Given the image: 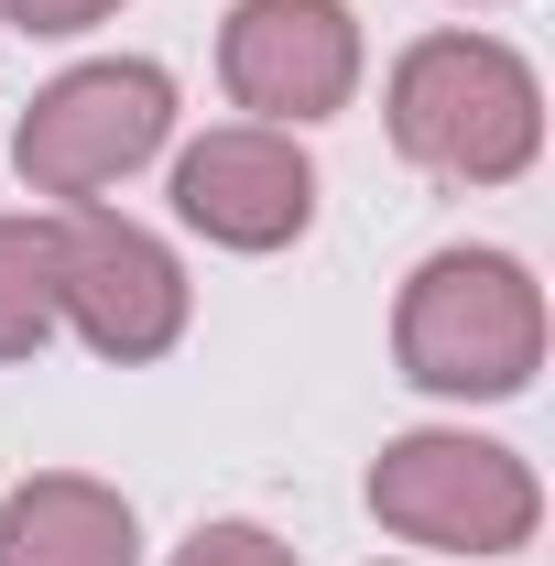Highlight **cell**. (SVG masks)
Returning <instances> with one entry per match:
<instances>
[{
    "label": "cell",
    "instance_id": "6",
    "mask_svg": "<svg viewBox=\"0 0 555 566\" xmlns=\"http://www.w3.org/2000/svg\"><path fill=\"white\" fill-rule=\"evenodd\" d=\"M218 76L240 109H262V132L283 120H327L359 87V22L338 0H240L218 33Z\"/></svg>",
    "mask_w": 555,
    "mask_h": 566
},
{
    "label": "cell",
    "instance_id": "11",
    "mask_svg": "<svg viewBox=\"0 0 555 566\" xmlns=\"http://www.w3.org/2000/svg\"><path fill=\"white\" fill-rule=\"evenodd\" d=\"M0 11H11L22 33H87V22H109L121 0H0Z\"/></svg>",
    "mask_w": 555,
    "mask_h": 566
},
{
    "label": "cell",
    "instance_id": "2",
    "mask_svg": "<svg viewBox=\"0 0 555 566\" xmlns=\"http://www.w3.org/2000/svg\"><path fill=\"white\" fill-rule=\"evenodd\" d=\"M392 359L425 392H458V403H490V392H523L545 370V294L512 251H436L415 283H404V316H392Z\"/></svg>",
    "mask_w": 555,
    "mask_h": 566
},
{
    "label": "cell",
    "instance_id": "8",
    "mask_svg": "<svg viewBox=\"0 0 555 566\" xmlns=\"http://www.w3.org/2000/svg\"><path fill=\"white\" fill-rule=\"evenodd\" d=\"M0 566H142L132 501L98 480H22L0 512Z\"/></svg>",
    "mask_w": 555,
    "mask_h": 566
},
{
    "label": "cell",
    "instance_id": "1",
    "mask_svg": "<svg viewBox=\"0 0 555 566\" xmlns=\"http://www.w3.org/2000/svg\"><path fill=\"white\" fill-rule=\"evenodd\" d=\"M392 142L447 186H512L545 142V87L490 33H425L392 66Z\"/></svg>",
    "mask_w": 555,
    "mask_h": 566
},
{
    "label": "cell",
    "instance_id": "10",
    "mask_svg": "<svg viewBox=\"0 0 555 566\" xmlns=\"http://www.w3.org/2000/svg\"><path fill=\"white\" fill-rule=\"evenodd\" d=\"M175 566H294V545H273L262 523H197L175 545Z\"/></svg>",
    "mask_w": 555,
    "mask_h": 566
},
{
    "label": "cell",
    "instance_id": "5",
    "mask_svg": "<svg viewBox=\"0 0 555 566\" xmlns=\"http://www.w3.org/2000/svg\"><path fill=\"white\" fill-rule=\"evenodd\" d=\"M55 316L98 359H164L186 338V273L153 229L109 208H66L55 218Z\"/></svg>",
    "mask_w": 555,
    "mask_h": 566
},
{
    "label": "cell",
    "instance_id": "3",
    "mask_svg": "<svg viewBox=\"0 0 555 566\" xmlns=\"http://www.w3.org/2000/svg\"><path fill=\"white\" fill-rule=\"evenodd\" d=\"M164 132H175V76L142 66V55H109V66L55 76V87L22 109L11 164H22V186H33V197L87 208L98 186H121V175H132L142 153H164Z\"/></svg>",
    "mask_w": 555,
    "mask_h": 566
},
{
    "label": "cell",
    "instance_id": "4",
    "mask_svg": "<svg viewBox=\"0 0 555 566\" xmlns=\"http://www.w3.org/2000/svg\"><path fill=\"white\" fill-rule=\"evenodd\" d=\"M370 512L404 534V545H447V556H512V545H534V469L512 458V447H490V436H404V447H381V469H370Z\"/></svg>",
    "mask_w": 555,
    "mask_h": 566
},
{
    "label": "cell",
    "instance_id": "9",
    "mask_svg": "<svg viewBox=\"0 0 555 566\" xmlns=\"http://www.w3.org/2000/svg\"><path fill=\"white\" fill-rule=\"evenodd\" d=\"M55 327V218H0V359H33Z\"/></svg>",
    "mask_w": 555,
    "mask_h": 566
},
{
    "label": "cell",
    "instance_id": "7",
    "mask_svg": "<svg viewBox=\"0 0 555 566\" xmlns=\"http://www.w3.org/2000/svg\"><path fill=\"white\" fill-rule=\"evenodd\" d=\"M175 218L208 229L218 251H283L316 218V164L283 132H262V120L208 132V142H186V164H175Z\"/></svg>",
    "mask_w": 555,
    "mask_h": 566
}]
</instances>
